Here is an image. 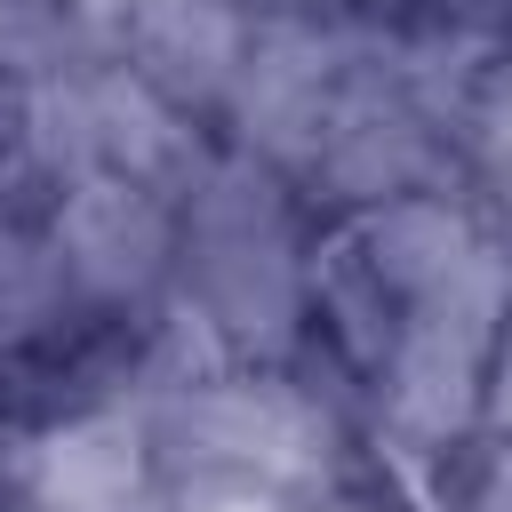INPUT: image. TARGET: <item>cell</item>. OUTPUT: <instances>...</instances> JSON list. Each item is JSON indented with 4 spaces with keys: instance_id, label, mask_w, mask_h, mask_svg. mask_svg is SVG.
Wrapping results in <instances>:
<instances>
[{
    "instance_id": "277c9868",
    "label": "cell",
    "mask_w": 512,
    "mask_h": 512,
    "mask_svg": "<svg viewBox=\"0 0 512 512\" xmlns=\"http://www.w3.org/2000/svg\"><path fill=\"white\" fill-rule=\"evenodd\" d=\"M480 512H512V448H504V464L488 472V496H480Z\"/></svg>"
},
{
    "instance_id": "3957f363",
    "label": "cell",
    "mask_w": 512,
    "mask_h": 512,
    "mask_svg": "<svg viewBox=\"0 0 512 512\" xmlns=\"http://www.w3.org/2000/svg\"><path fill=\"white\" fill-rule=\"evenodd\" d=\"M144 440L128 416H80L32 448V488L48 512H120L136 496Z\"/></svg>"
},
{
    "instance_id": "7a4b0ae2",
    "label": "cell",
    "mask_w": 512,
    "mask_h": 512,
    "mask_svg": "<svg viewBox=\"0 0 512 512\" xmlns=\"http://www.w3.org/2000/svg\"><path fill=\"white\" fill-rule=\"evenodd\" d=\"M136 56L160 96H232L248 56L240 0H136Z\"/></svg>"
},
{
    "instance_id": "6da1fadb",
    "label": "cell",
    "mask_w": 512,
    "mask_h": 512,
    "mask_svg": "<svg viewBox=\"0 0 512 512\" xmlns=\"http://www.w3.org/2000/svg\"><path fill=\"white\" fill-rule=\"evenodd\" d=\"M56 256L80 288L96 296H136L160 264H168V216L152 192L120 184V176H80L64 216H56Z\"/></svg>"
}]
</instances>
